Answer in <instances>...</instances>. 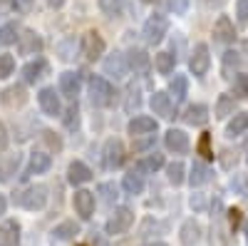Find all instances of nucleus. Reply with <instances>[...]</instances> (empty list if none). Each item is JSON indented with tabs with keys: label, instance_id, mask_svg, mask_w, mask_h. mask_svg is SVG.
Returning a JSON list of instances; mask_svg holds the SVG:
<instances>
[{
	"label": "nucleus",
	"instance_id": "38",
	"mask_svg": "<svg viewBox=\"0 0 248 246\" xmlns=\"http://www.w3.org/2000/svg\"><path fill=\"white\" fill-rule=\"evenodd\" d=\"M184 172H186V169H184V164H181V162H171V164H167V179L174 184V187L184 184V179H186Z\"/></svg>",
	"mask_w": 248,
	"mask_h": 246
},
{
	"label": "nucleus",
	"instance_id": "23",
	"mask_svg": "<svg viewBox=\"0 0 248 246\" xmlns=\"http://www.w3.org/2000/svg\"><path fill=\"white\" fill-rule=\"evenodd\" d=\"M20 244V224L15 219H5L0 224V246H17Z\"/></svg>",
	"mask_w": 248,
	"mask_h": 246
},
{
	"label": "nucleus",
	"instance_id": "16",
	"mask_svg": "<svg viewBox=\"0 0 248 246\" xmlns=\"http://www.w3.org/2000/svg\"><path fill=\"white\" fill-rule=\"evenodd\" d=\"M156 119L154 117H147V115H139V117H132L129 125H127V132L137 139V137H149L156 132Z\"/></svg>",
	"mask_w": 248,
	"mask_h": 246
},
{
	"label": "nucleus",
	"instance_id": "4",
	"mask_svg": "<svg viewBox=\"0 0 248 246\" xmlns=\"http://www.w3.org/2000/svg\"><path fill=\"white\" fill-rule=\"evenodd\" d=\"M132 224H134V212H132L129 207H117L114 214H112V216L107 219V224H105V231H107L109 236H122V234L129 231Z\"/></svg>",
	"mask_w": 248,
	"mask_h": 246
},
{
	"label": "nucleus",
	"instance_id": "48",
	"mask_svg": "<svg viewBox=\"0 0 248 246\" xmlns=\"http://www.w3.org/2000/svg\"><path fill=\"white\" fill-rule=\"evenodd\" d=\"M137 139H139V142H134V149H137V152H144V149L154 147V139H156V137L149 134V137H144V139H141V137H137Z\"/></svg>",
	"mask_w": 248,
	"mask_h": 246
},
{
	"label": "nucleus",
	"instance_id": "61",
	"mask_svg": "<svg viewBox=\"0 0 248 246\" xmlns=\"http://www.w3.org/2000/svg\"><path fill=\"white\" fill-rule=\"evenodd\" d=\"M246 154H248V139H246ZM246 159H248V157H246Z\"/></svg>",
	"mask_w": 248,
	"mask_h": 246
},
{
	"label": "nucleus",
	"instance_id": "60",
	"mask_svg": "<svg viewBox=\"0 0 248 246\" xmlns=\"http://www.w3.org/2000/svg\"><path fill=\"white\" fill-rule=\"evenodd\" d=\"M141 3H149L152 5V3H156V0H141Z\"/></svg>",
	"mask_w": 248,
	"mask_h": 246
},
{
	"label": "nucleus",
	"instance_id": "11",
	"mask_svg": "<svg viewBox=\"0 0 248 246\" xmlns=\"http://www.w3.org/2000/svg\"><path fill=\"white\" fill-rule=\"evenodd\" d=\"M102 162H105V169H119L122 167V162H124V145L119 139H107L105 142Z\"/></svg>",
	"mask_w": 248,
	"mask_h": 246
},
{
	"label": "nucleus",
	"instance_id": "6",
	"mask_svg": "<svg viewBox=\"0 0 248 246\" xmlns=\"http://www.w3.org/2000/svg\"><path fill=\"white\" fill-rule=\"evenodd\" d=\"M37 105L43 110V115L47 117H62V99L60 92H55V87H43L37 92Z\"/></svg>",
	"mask_w": 248,
	"mask_h": 246
},
{
	"label": "nucleus",
	"instance_id": "8",
	"mask_svg": "<svg viewBox=\"0 0 248 246\" xmlns=\"http://www.w3.org/2000/svg\"><path fill=\"white\" fill-rule=\"evenodd\" d=\"M102 70H105L107 77L112 80H124L129 75V65H127V55L122 52H112L105 57V63H102Z\"/></svg>",
	"mask_w": 248,
	"mask_h": 246
},
{
	"label": "nucleus",
	"instance_id": "58",
	"mask_svg": "<svg viewBox=\"0 0 248 246\" xmlns=\"http://www.w3.org/2000/svg\"><path fill=\"white\" fill-rule=\"evenodd\" d=\"M47 3H50L52 8H62V3H65V0H47Z\"/></svg>",
	"mask_w": 248,
	"mask_h": 246
},
{
	"label": "nucleus",
	"instance_id": "41",
	"mask_svg": "<svg viewBox=\"0 0 248 246\" xmlns=\"http://www.w3.org/2000/svg\"><path fill=\"white\" fill-rule=\"evenodd\" d=\"M62 122H65L67 130H77V127H79V107H77V102H72V105L65 110V115H62Z\"/></svg>",
	"mask_w": 248,
	"mask_h": 246
},
{
	"label": "nucleus",
	"instance_id": "32",
	"mask_svg": "<svg viewBox=\"0 0 248 246\" xmlns=\"http://www.w3.org/2000/svg\"><path fill=\"white\" fill-rule=\"evenodd\" d=\"M79 234V224L77 221H62L52 229V239L57 241H72L75 236Z\"/></svg>",
	"mask_w": 248,
	"mask_h": 246
},
{
	"label": "nucleus",
	"instance_id": "12",
	"mask_svg": "<svg viewBox=\"0 0 248 246\" xmlns=\"http://www.w3.org/2000/svg\"><path fill=\"white\" fill-rule=\"evenodd\" d=\"M47 70H50L47 60L35 57V60H30V63H25V65H23L20 75H23V82H25V85H35V82H40V80H43V77L47 75Z\"/></svg>",
	"mask_w": 248,
	"mask_h": 246
},
{
	"label": "nucleus",
	"instance_id": "59",
	"mask_svg": "<svg viewBox=\"0 0 248 246\" xmlns=\"http://www.w3.org/2000/svg\"><path fill=\"white\" fill-rule=\"evenodd\" d=\"M147 246H167L164 241H154V244H147Z\"/></svg>",
	"mask_w": 248,
	"mask_h": 246
},
{
	"label": "nucleus",
	"instance_id": "42",
	"mask_svg": "<svg viewBox=\"0 0 248 246\" xmlns=\"http://www.w3.org/2000/svg\"><path fill=\"white\" fill-rule=\"evenodd\" d=\"M13 72H15V57L3 52L0 55V80H8Z\"/></svg>",
	"mask_w": 248,
	"mask_h": 246
},
{
	"label": "nucleus",
	"instance_id": "50",
	"mask_svg": "<svg viewBox=\"0 0 248 246\" xmlns=\"http://www.w3.org/2000/svg\"><path fill=\"white\" fill-rule=\"evenodd\" d=\"M15 8H17V5H15V0H0V17L10 15Z\"/></svg>",
	"mask_w": 248,
	"mask_h": 246
},
{
	"label": "nucleus",
	"instance_id": "40",
	"mask_svg": "<svg viewBox=\"0 0 248 246\" xmlns=\"http://www.w3.org/2000/svg\"><path fill=\"white\" fill-rule=\"evenodd\" d=\"M241 67V57H238V52L236 50H226L223 52V72H226V77L231 80V70L236 72Z\"/></svg>",
	"mask_w": 248,
	"mask_h": 246
},
{
	"label": "nucleus",
	"instance_id": "49",
	"mask_svg": "<svg viewBox=\"0 0 248 246\" xmlns=\"http://www.w3.org/2000/svg\"><path fill=\"white\" fill-rule=\"evenodd\" d=\"M8 145H10V134H8V127L0 122V154H3L5 149H8Z\"/></svg>",
	"mask_w": 248,
	"mask_h": 246
},
{
	"label": "nucleus",
	"instance_id": "25",
	"mask_svg": "<svg viewBox=\"0 0 248 246\" xmlns=\"http://www.w3.org/2000/svg\"><path fill=\"white\" fill-rule=\"evenodd\" d=\"M122 189L127 192V194H132V197H139L144 192V174H139L132 167L127 174H124V179H122Z\"/></svg>",
	"mask_w": 248,
	"mask_h": 246
},
{
	"label": "nucleus",
	"instance_id": "19",
	"mask_svg": "<svg viewBox=\"0 0 248 246\" xmlns=\"http://www.w3.org/2000/svg\"><path fill=\"white\" fill-rule=\"evenodd\" d=\"M67 181L72 184V187L87 184V181H92V169L87 167L85 162L75 159V162H70V167H67Z\"/></svg>",
	"mask_w": 248,
	"mask_h": 246
},
{
	"label": "nucleus",
	"instance_id": "36",
	"mask_svg": "<svg viewBox=\"0 0 248 246\" xmlns=\"http://www.w3.org/2000/svg\"><path fill=\"white\" fill-rule=\"evenodd\" d=\"M79 50V43L75 37H65L62 43L57 45V52H60V60H65V63H70V60H75V52Z\"/></svg>",
	"mask_w": 248,
	"mask_h": 246
},
{
	"label": "nucleus",
	"instance_id": "5",
	"mask_svg": "<svg viewBox=\"0 0 248 246\" xmlns=\"http://www.w3.org/2000/svg\"><path fill=\"white\" fill-rule=\"evenodd\" d=\"M107 45H105V40H102V35L97 30H87L85 35H82L79 40V52L85 55L90 63H94V60H99L102 55H105Z\"/></svg>",
	"mask_w": 248,
	"mask_h": 246
},
{
	"label": "nucleus",
	"instance_id": "44",
	"mask_svg": "<svg viewBox=\"0 0 248 246\" xmlns=\"http://www.w3.org/2000/svg\"><path fill=\"white\" fill-rule=\"evenodd\" d=\"M218 159H221V167L223 169H233L236 164H238V152L236 149H223L218 154Z\"/></svg>",
	"mask_w": 248,
	"mask_h": 246
},
{
	"label": "nucleus",
	"instance_id": "30",
	"mask_svg": "<svg viewBox=\"0 0 248 246\" xmlns=\"http://www.w3.org/2000/svg\"><path fill=\"white\" fill-rule=\"evenodd\" d=\"M216 117L218 119H226V117H233V112H236V97L233 95H229V92H223V95H218V99H216Z\"/></svg>",
	"mask_w": 248,
	"mask_h": 246
},
{
	"label": "nucleus",
	"instance_id": "37",
	"mask_svg": "<svg viewBox=\"0 0 248 246\" xmlns=\"http://www.w3.org/2000/svg\"><path fill=\"white\" fill-rule=\"evenodd\" d=\"M141 107V87L139 85H129L127 87V99H124V110L134 112Z\"/></svg>",
	"mask_w": 248,
	"mask_h": 246
},
{
	"label": "nucleus",
	"instance_id": "52",
	"mask_svg": "<svg viewBox=\"0 0 248 246\" xmlns=\"http://www.w3.org/2000/svg\"><path fill=\"white\" fill-rule=\"evenodd\" d=\"M90 241H92V246H109V244H107V239H105V236H99L97 231H92Z\"/></svg>",
	"mask_w": 248,
	"mask_h": 246
},
{
	"label": "nucleus",
	"instance_id": "24",
	"mask_svg": "<svg viewBox=\"0 0 248 246\" xmlns=\"http://www.w3.org/2000/svg\"><path fill=\"white\" fill-rule=\"evenodd\" d=\"M164 167V154H159V152H149L144 159H139L137 164H134V169L139 172V174H156L159 169Z\"/></svg>",
	"mask_w": 248,
	"mask_h": 246
},
{
	"label": "nucleus",
	"instance_id": "51",
	"mask_svg": "<svg viewBox=\"0 0 248 246\" xmlns=\"http://www.w3.org/2000/svg\"><path fill=\"white\" fill-rule=\"evenodd\" d=\"M43 139L47 142V145H52V147H55V152H60V149H62V142H60L57 137H52V132H43Z\"/></svg>",
	"mask_w": 248,
	"mask_h": 246
},
{
	"label": "nucleus",
	"instance_id": "39",
	"mask_svg": "<svg viewBox=\"0 0 248 246\" xmlns=\"http://www.w3.org/2000/svg\"><path fill=\"white\" fill-rule=\"evenodd\" d=\"M124 5H127V0H99V10L105 13V15H109V17L122 15Z\"/></svg>",
	"mask_w": 248,
	"mask_h": 246
},
{
	"label": "nucleus",
	"instance_id": "9",
	"mask_svg": "<svg viewBox=\"0 0 248 246\" xmlns=\"http://www.w3.org/2000/svg\"><path fill=\"white\" fill-rule=\"evenodd\" d=\"M79 90H82V75H79V72H72V70H67V72H62V75H60V82H57V92H60L62 97H67V99L77 102V95H79Z\"/></svg>",
	"mask_w": 248,
	"mask_h": 246
},
{
	"label": "nucleus",
	"instance_id": "31",
	"mask_svg": "<svg viewBox=\"0 0 248 246\" xmlns=\"http://www.w3.org/2000/svg\"><path fill=\"white\" fill-rule=\"evenodd\" d=\"M248 132V112H236L226 125V137H241Z\"/></svg>",
	"mask_w": 248,
	"mask_h": 246
},
{
	"label": "nucleus",
	"instance_id": "20",
	"mask_svg": "<svg viewBox=\"0 0 248 246\" xmlns=\"http://www.w3.org/2000/svg\"><path fill=\"white\" fill-rule=\"evenodd\" d=\"M211 179H214V172H211L209 164H206L203 159H194L191 174H189V184H191V187H203V184H209Z\"/></svg>",
	"mask_w": 248,
	"mask_h": 246
},
{
	"label": "nucleus",
	"instance_id": "33",
	"mask_svg": "<svg viewBox=\"0 0 248 246\" xmlns=\"http://www.w3.org/2000/svg\"><path fill=\"white\" fill-rule=\"evenodd\" d=\"M154 67H156L159 75H171L174 67H176V55H174V52H156Z\"/></svg>",
	"mask_w": 248,
	"mask_h": 246
},
{
	"label": "nucleus",
	"instance_id": "46",
	"mask_svg": "<svg viewBox=\"0 0 248 246\" xmlns=\"http://www.w3.org/2000/svg\"><path fill=\"white\" fill-rule=\"evenodd\" d=\"M196 149H199V154H201L203 159H214V152H211V137H209V134H201Z\"/></svg>",
	"mask_w": 248,
	"mask_h": 246
},
{
	"label": "nucleus",
	"instance_id": "21",
	"mask_svg": "<svg viewBox=\"0 0 248 246\" xmlns=\"http://www.w3.org/2000/svg\"><path fill=\"white\" fill-rule=\"evenodd\" d=\"M179 241L184 246H196L201 241V224L196 219H186L179 229Z\"/></svg>",
	"mask_w": 248,
	"mask_h": 246
},
{
	"label": "nucleus",
	"instance_id": "47",
	"mask_svg": "<svg viewBox=\"0 0 248 246\" xmlns=\"http://www.w3.org/2000/svg\"><path fill=\"white\" fill-rule=\"evenodd\" d=\"M189 5H191V0H167V8L174 15H184L186 10H189Z\"/></svg>",
	"mask_w": 248,
	"mask_h": 246
},
{
	"label": "nucleus",
	"instance_id": "28",
	"mask_svg": "<svg viewBox=\"0 0 248 246\" xmlns=\"http://www.w3.org/2000/svg\"><path fill=\"white\" fill-rule=\"evenodd\" d=\"M186 95H189V80H186L184 75H174V80L169 82V97L171 102L176 105V102H184Z\"/></svg>",
	"mask_w": 248,
	"mask_h": 246
},
{
	"label": "nucleus",
	"instance_id": "3",
	"mask_svg": "<svg viewBox=\"0 0 248 246\" xmlns=\"http://www.w3.org/2000/svg\"><path fill=\"white\" fill-rule=\"evenodd\" d=\"M47 187L45 184H32V187H28L23 194L17 197V204L23 209L28 212H40V209H45V204H47Z\"/></svg>",
	"mask_w": 248,
	"mask_h": 246
},
{
	"label": "nucleus",
	"instance_id": "56",
	"mask_svg": "<svg viewBox=\"0 0 248 246\" xmlns=\"http://www.w3.org/2000/svg\"><path fill=\"white\" fill-rule=\"evenodd\" d=\"M15 5H17L20 10H30V8L35 5V0H15Z\"/></svg>",
	"mask_w": 248,
	"mask_h": 246
},
{
	"label": "nucleus",
	"instance_id": "14",
	"mask_svg": "<svg viewBox=\"0 0 248 246\" xmlns=\"http://www.w3.org/2000/svg\"><path fill=\"white\" fill-rule=\"evenodd\" d=\"M164 147H167L169 152L174 154H186L191 147V142H189V134H186L184 130H169L167 134H164Z\"/></svg>",
	"mask_w": 248,
	"mask_h": 246
},
{
	"label": "nucleus",
	"instance_id": "1",
	"mask_svg": "<svg viewBox=\"0 0 248 246\" xmlns=\"http://www.w3.org/2000/svg\"><path fill=\"white\" fill-rule=\"evenodd\" d=\"M87 92H90V102L94 107H109L112 102H114V87H112V82L105 80V77H99V75H92L87 80Z\"/></svg>",
	"mask_w": 248,
	"mask_h": 246
},
{
	"label": "nucleus",
	"instance_id": "35",
	"mask_svg": "<svg viewBox=\"0 0 248 246\" xmlns=\"http://www.w3.org/2000/svg\"><path fill=\"white\" fill-rule=\"evenodd\" d=\"M97 194H99V199L105 201V204H114L119 199V187H117L114 181H102L99 187H97Z\"/></svg>",
	"mask_w": 248,
	"mask_h": 246
},
{
	"label": "nucleus",
	"instance_id": "2",
	"mask_svg": "<svg viewBox=\"0 0 248 246\" xmlns=\"http://www.w3.org/2000/svg\"><path fill=\"white\" fill-rule=\"evenodd\" d=\"M167 33H169V17L161 15V13L149 15L147 23H144V30H141L144 40H147L149 45H159L161 40L167 37Z\"/></svg>",
	"mask_w": 248,
	"mask_h": 246
},
{
	"label": "nucleus",
	"instance_id": "55",
	"mask_svg": "<svg viewBox=\"0 0 248 246\" xmlns=\"http://www.w3.org/2000/svg\"><path fill=\"white\" fill-rule=\"evenodd\" d=\"M229 214H231V216H229V219H231V227L236 229V227H238V221H241V212H238V209H231Z\"/></svg>",
	"mask_w": 248,
	"mask_h": 246
},
{
	"label": "nucleus",
	"instance_id": "22",
	"mask_svg": "<svg viewBox=\"0 0 248 246\" xmlns=\"http://www.w3.org/2000/svg\"><path fill=\"white\" fill-rule=\"evenodd\" d=\"M184 122L186 125H191V127H203L206 122H209V107L201 105V102H196V105H189L184 110Z\"/></svg>",
	"mask_w": 248,
	"mask_h": 246
},
{
	"label": "nucleus",
	"instance_id": "17",
	"mask_svg": "<svg viewBox=\"0 0 248 246\" xmlns=\"http://www.w3.org/2000/svg\"><path fill=\"white\" fill-rule=\"evenodd\" d=\"M214 40L216 43H223V45L236 43V28H233L229 15H218V20L214 23Z\"/></svg>",
	"mask_w": 248,
	"mask_h": 246
},
{
	"label": "nucleus",
	"instance_id": "43",
	"mask_svg": "<svg viewBox=\"0 0 248 246\" xmlns=\"http://www.w3.org/2000/svg\"><path fill=\"white\" fill-rule=\"evenodd\" d=\"M233 92L238 97H248V75L246 72H236L233 75Z\"/></svg>",
	"mask_w": 248,
	"mask_h": 246
},
{
	"label": "nucleus",
	"instance_id": "57",
	"mask_svg": "<svg viewBox=\"0 0 248 246\" xmlns=\"http://www.w3.org/2000/svg\"><path fill=\"white\" fill-rule=\"evenodd\" d=\"M5 209H8V199H5L3 194H0V216L5 214Z\"/></svg>",
	"mask_w": 248,
	"mask_h": 246
},
{
	"label": "nucleus",
	"instance_id": "53",
	"mask_svg": "<svg viewBox=\"0 0 248 246\" xmlns=\"http://www.w3.org/2000/svg\"><path fill=\"white\" fill-rule=\"evenodd\" d=\"M191 207H194L196 212L203 209V197H201V194H194V197H191Z\"/></svg>",
	"mask_w": 248,
	"mask_h": 246
},
{
	"label": "nucleus",
	"instance_id": "26",
	"mask_svg": "<svg viewBox=\"0 0 248 246\" xmlns=\"http://www.w3.org/2000/svg\"><path fill=\"white\" fill-rule=\"evenodd\" d=\"M20 169V154H5V157H0V181H10Z\"/></svg>",
	"mask_w": 248,
	"mask_h": 246
},
{
	"label": "nucleus",
	"instance_id": "62",
	"mask_svg": "<svg viewBox=\"0 0 248 246\" xmlns=\"http://www.w3.org/2000/svg\"><path fill=\"white\" fill-rule=\"evenodd\" d=\"M246 231H248V229H246Z\"/></svg>",
	"mask_w": 248,
	"mask_h": 246
},
{
	"label": "nucleus",
	"instance_id": "54",
	"mask_svg": "<svg viewBox=\"0 0 248 246\" xmlns=\"http://www.w3.org/2000/svg\"><path fill=\"white\" fill-rule=\"evenodd\" d=\"M223 3H226V0H201L203 8H221Z\"/></svg>",
	"mask_w": 248,
	"mask_h": 246
},
{
	"label": "nucleus",
	"instance_id": "13",
	"mask_svg": "<svg viewBox=\"0 0 248 246\" xmlns=\"http://www.w3.org/2000/svg\"><path fill=\"white\" fill-rule=\"evenodd\" d=\"M17 52L20 55H40L43 52V37H40L35 30H20L17 37Z\"/></svg>",
	"mask_w": 248,
	"mask_h": 246
},
{
	"label": "nucleus",
	"instance_id": "27",
	"mask_svg": "<svg viewBox=\"0 0 248 246\" xmlns=\"http://www.w3.org/2000/svg\"><path fill=\"white\" fill-rule=\"evenodd\" d=\"M52 167V157L47 152H32L30 164H28V174H45Z\"/></svg>",
	"mask_w": 248,
	"mask_h": 246
},
{
	"label": "nucleus",
	"instance_id": "10",
	"mask_svg": "<svg viewBox=\"0 0 248 246\" xmlns=\"http://www.w3.org/2000/svg\"><path fill=\"white\" fill-rule=\"evenodd\" d=\"M72 207H75V214H77L82 221L92 219V214H94V192H90V189H77L75 197H72Z\"/></svg>",
	"mask_w": 248,
	"mask_h": 246
},
{
	"label": "nucleus",
	"instance_id": "15",
	"mask_svg": "<svg viewBox=\"0 0 248 246\" xmlns=\"http://www.w3.org/2000/svg\"><path fill=\"white\" fill-rule=\"evenodd\" d=\"M127 65H129V72H134V75H147L152 70V57L147 55V50L132 48L127 52Z\"/></svg>",
	"mask_w": 248,
	"mask_h": 246
},
{
	"label": "nucleus",
	"instance_id": "18",
	"mask_svg": "<svg viewBox=\"0 0 248 246\" xmlns=\"http://www.w3.org/2000/svg\"><path fill=\"white\" fill-rule=\"evenodd\" d=\"M149 105H152V112L159 115V117H164V119H171V117L176 115V112H174V102H171L169 92L156 90V92L152 95V99H149Z\"/></svg>",
	"mask_w": 248,
	"mask_h": 246
},
{
	"label": "nucleus",
	"instance_id": "34",
	"mask_svg": "<svg viewBox=\"0 0 248 246\" xmlns=\"http://www.w3.org/2000/svg\"><path fill=\"white\" fill-rule=\"evenodd\" d=\"M20 37V25L17 23H5L0 25V45L8 48V45H15Z\"/></svg>",
	"mask_w": 248,
	"mask_h": 246
},
{
	"label": "nucleus",
	"instance_id": "45",
	"mask_svg": "<svg viewBox=\"0 0 248 246\" xmlns=\"http://www.w3.org/2000/svg\"><path fill=\"white\" fill-rule=\"evenodd\" d=\"M236 20L241 28L248 25V0H236Z\"/></svg>",
	"mask_w": 248,
	"mask_h": 246
},
{
	"label": "nucleus",
	"instance_id": "7",
	"mask_svg": "<svg viewBox=\"0 0 248 246\" xmlns=\"http://www.w3.org/2000/svg\"><path fill=\"white\" fill-rule=\"evenodd\" d=\"M211 67V55H209V45L206 43H199L194 50H191V57H189V70L194 77H203Z\"/></svg>",
	"mask_w": 248,
	"mask_h": 246
},
{
	"label": "nucleus",
	"instance_id": "29",
	"mask_svg": "<svg viewBox=\"0 0 248 246\" xmlns=\"http://www.w3.org/2000/svg\"><path fill=\"white\" fill-rule=\"evenodd\" d=\"M25 102H28V95H25L23 85H13L3 92V105L5 107H23Z\"/></svg>",
	"mask_w": 248,
	"mask_h": 246
}]
</instances>
